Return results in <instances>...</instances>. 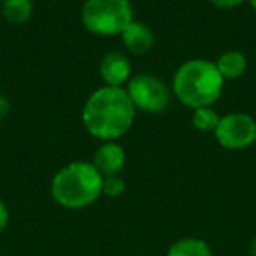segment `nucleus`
Instances as JSON below:
<instances>
[{
	"label": "nucleus",
	"mask_w": 256,
	"mask_h": 256,
	"mask_svg": "<svg viewBox=\"0 0 256 256\" xmlns=\"http://www.w3.org/2000/svg\"><path fill=\"white\" fill-rule=\"evenodd\" d=\"M9 223V210H8V206H6L2 200H0V234L6 230Z\"/></svg>",
	"instance_id": "obj_16"
},
{
	"label": "nucleus",
	"mask_w": 256,
	"mask_h": 256,
	"mask_svg": "<svg viewBox=\"0 0 256 256\" xmlns=\"http://www.w3.org/2000/svg\"><path fill=\"white\" fill-rule=\"evenodd\" d=\"M214 64H216L218 70H220L221 78L224 81L238 79L248 70V60H246L244 53H240V51H226Z\"/></svg>",
	"instance_id": "obj_10"
},
{
	"label": "nucleus",
	"mask_w": 256,
	"mask_h": 256,
	"mask_svg": "<svg viewBox=\"0 0 256 256\" xmlns=\"http://www.w3.org/2000/svg\"><path fill=\"white\" fill-rule=\"evenodd\" d=\"M126 93L134 107L148 114L164 112L170 104V90L167 82L151 74H140L130 79Z\"/></svg>",
	"instance_id": "obj_5"
},
{
	"label": "nucleus",
	"mask_w": 256,
	"mask_h": 256,
	"mask_svg": "<svg viewBox=\"0 0 256 256\" xmlns=\"http://www.w3.org/2000/svg\"><path fill=\"white\" fill-rule=\"evenodd\" d=\"M34 12L32 0H4L2 2V14L12 25H23L30 20Z\"/></svg>",
	"instance_id": "obj_12"
},
{
	"label": "nucleus",
	"mask_w": 256,
	"mask_h": 256,
	"mask_svg": "<svg viewBox=\"0 0 256 256\" xmlns=\"http://www.w3.org/2000/svg\"><path fill=\"white\" fill-rule=\"evenodd\" d=\"M121 42L128 53L142 56L153 48L154 44V34L146 23H140L134 20L126 28L121 32Z\"/></svg>",
	"instance_id": "obj_9"
},
{
	"label": "nucleus",
	"mask_w": 256,
	"mask_h": 256,
	"mask_svg": "<svg viewBox=\"0 0 256 256\" xmlns=\"http://www.w3.org/2000/svg\"><path fill=\"white\" fill-rule=\"evenodd\" d=\"M248 2H249V6L256 11V0H248Z\"/></svg>",
	"instance_id": "obj_19"
},
{
	"label": "nucleus",
	"mask_w": 256,
	"mask_h": 256,
	"mask_svg": "<svg viewBox=\"0 0 256 256\" xmlns=\"http://www.w3.org/2000/svg\"><path fill=\"white\" fill-rule=\"evenodd\" d=\"M124 162H126V153L123 146H120L116 140H107L96 150L92 164L104 178H109V176H120L124 167Z\"/></svg>",
	"instance_id": "obj_8"
},
{
	"label": "nucleus",
	"mask_w": 256,
	"mask_h": 256,
	"mask_svg": "<svg viewBox=\"0 0 256 256\" xmlns=\"http://www.w3.org/2000/svg\"><path fill=\"white\" fill-rule=\"evenodd\" d=\"M251 256H256V237L251 242Z\"/></svg>",
	"instance_id": "obj_18"
},
{
	"label": "nucleus",
	"mask_w": 256,
	"mask_h": 256,
	"mask_svg": "<svg viewBox=\"0 0 256 256\" xmlns=\"http://www.w3.org/2000/svg\"><path fill=\"white\" fill-rule=\"evenodd\" d=\"M130 74H132V64L121 51H109L100 62V78L106 86L124 88V84L130 81Z\"/></svg>",
	"instance_id": "obj_7"
},
{
	"label": "nucleus",
	"mask_w": 256,
	"mask_h": 256,
	"mask_svg": "<svg viewBox=\"0 0 256 256\" xmlns=\"http://www.w3.org/2000/svg\"><path fill=\"white\" fill-rule=\"evenodd\" d=\"M126 184L120 176H109V178H104L102 181V195L110 196V198H116V196L123 195Z\"/></svg>",
	"instance_id": "obj_14"
},
{
	"label": "nucleus",
	"mask_w": 256,
	"mask_h": 256,
	"mask_svg": "<svg viewBox=\"0 0 256 256\" xmlns=\"http://www.w3.org/2000/svg\"><path fill=\"white\" fill-rule=\"evenodd\" d=\"M81 22L95 36H121L134 22L130 0H86L81 9Z\"/></svg>",
	"instance_id": "obj_4"
},
{
	"label": "nucleus",
	"mask_w": 256,
	"mask_h": 256,
	"mask_svg": "<svg viewBox=\"0 0 256 256\" xmlns=\"http://www.w3.org/2000/svg\"><path fill=\"white\" fill-rule=\"evenodd\" d=\"M104 176L92 162H72L62 167L51 181V196L65 209H84L102 195Z\"/></svg>",
	"instance_id": "obj_3"
},
{
	"label": "nucleus",
	"mask_w": 256,
	"mask_h": 256,
	"mask_svg": "<svg viewBox=\"0 0 256 256\" xmlns=\"http://www.w3.org/2000/svg\"><path fill=\"white\" fill-rule=\"evenodd\" d=\"M246 0H210V4H214L220 9H234L238 8L240 4H244Z\"/></svg>",
	"instance_id": "obj_15"
},
{
	"label": "nucleus",
	"mask_w": 256,
	"mask_h": 256,
	"mask_svg": "<svg viewBox=\"0 0 256 256\" xmlns=\"http://www.w3.org/2000/svg\"><path fill=\"white\" fill-rule=\"evenodd\" d=\"M137 109L126 88L106 86L95 90L82 107V124L90 136L104 140L121 139L132 128Z\"/></svg>",
	"instance_id": "obj_1"
},
{
	"label": "nucleus",
	"mask_w": 256,
	"mask_h": 256,
	"mask_svg": "<svg viewBox=\"0 0 256 256\" xmlns=\"http://www.w3.org/2000/svg\"><path fill=\"white\" fill-rule=\"evenodd\" d=\"M9 110H11V104H9V100L0 93V121L8 116Z\"/></svg>",
	"instance_id": "obj_17"
},
{
	"label": "nucleus",
	"mask_w": 256,
	"mask_h": 256,
	"mask_svg": "<svg viewBox=\"0 0 256 256\" xmlns=\"http://www.w3.org/2000/svg\"><path fill=\"white\" fill-rule=\"evenodd\" d=\"M224 79L221 78L216 64L204 58L184 62L176 70L172 92L182 106L190 109L212 107L221 96Z\"/></svg>",
	"instance_id": "obj_2"
},
{
	"label": "nucleus",
	"mask_w": 256,
	"mask_h": 256,
	"mask_svg": "<svg viewBox=\"0 0 256 256\" xmlns=\"http://www.w3.org/2000/svg\"><path fill=\"white\" fill-rule=\"evenodd\" d=\"M167 256H212V249L202 238L184 237L168 248Z\"/></svg>",
	"instance_id": "obj_11"
},
{
	"label": "nucleus",
	"mask_w": 256,
	"mask_h": 256,
	"mask_svg": "<svg viewBox=\"0 0 256 256\" xmlns=\"http://www.w3.org/2000/svg\"><path fill=\"white\" fill-rule=\"evenodd\" d=\"M221 116L212 109V107H198L193 109L192 123L200 132H216L218 124H220Z\"/></svg>",
	"instance_id": "obj_13"
},
{
	"label": "nucleus",
	"mask_w": 256,
	"mask_h": 256,
	"mask_svg": "<svg viewBox=\"0 0 256 256\" xmlns=\"http://www.w3.org/2000/svg\"><path fill=\"white\" fill-rule=\"evenodd\" d=\"M214 136L224 150H246L256 140V121L246 112H230L221 116Z\"/></svg>",
	"instance_id": "obj_6"
}]
</instances>
